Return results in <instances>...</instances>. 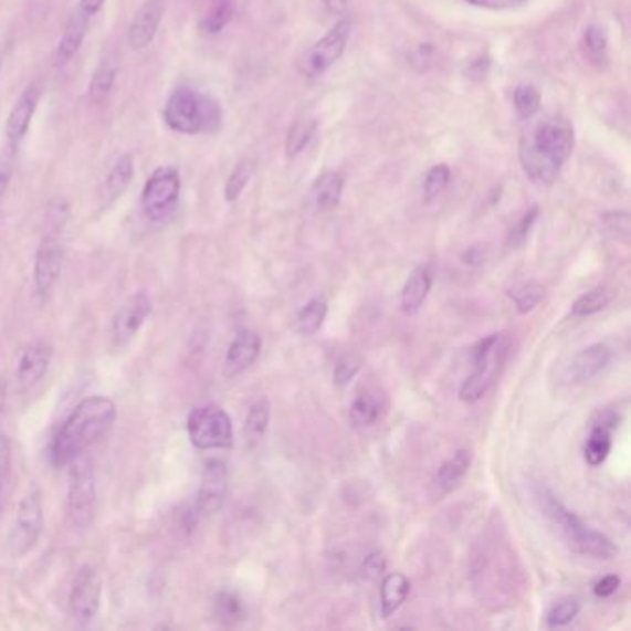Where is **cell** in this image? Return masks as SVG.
<instances>
[{"mask_svg": "<svg viewBox=\"0 0 631 631\" xmlns=\"http://www.w3.org/2000/svg\"><path fill=\"white\" fill-rule=\"evenodd\" d=\"M575 150V128L564 115H546L524 132L518 160L537 186H551Z\"/></svg>", "mask_w": 631, "mask_h": 631, "instance_id": "cell-1", "label": "cell"}, {"mask_svg": "<svg viewBox=\"0 0 631 631\" xmlns=\"http://www.w3.org/2000/svg\"><path fill=\"white\" fill-rule=\"evenodd\" d=\"M117 419L115 402L103 395L82 399L65 419L52 441L51 455L56 465H67L76 455L84 454L92 444L114 427Z\"/></svg>", "mask_w": 631, "mask_h": 631, "instance_id": "cell-2", "label": "cell"}, {"mask_svg": "<svg viewBox=\"0 0 631 631\" xmlns=\"http://www.w3.org/2000/svg\"><path fill=\"white\" fill-rule=\"evenodd\" d=\"M534 501L540 515L558 532L570 550L592 559H611L619 554L613 540L570 512L548 485L540 482L534 485Z\"/></svg>", "mask_w": 631, "mask_h": 631, "instance_id": "cell-3", "label": "cell"}, {"mask_svg": "<svg viewBox=\"0 0 631 631\" xmlns=\"http://www.w3.org/2000/svg\"><path fill=\"white\" fill-rule=\"evenodd\" d=\"M221 108L213 98L191 87H178L164 108L166 125L183 136H199L221 125Z\"/></svg>", "mask_w": 631, "mask_h": 631, "instance_id": "cell-4", "label": "cell"}, {"mask_svg": "<svg viewBox=\"0 0 631 631\" xmlns=\"http://www.w3.org/2000/svg\"><path fill=\"white\" fill-rule=\"evenodd\" d=\"M507 339L502 334L485 337L472 350V375L463 381L460 389L461 402L476 404L484 399L496 378L501 376L507 358Z\"/></svg>", "mask_w": 631, "mask_h": 631, "instance_id": "cell-5", "label": "cell"}, {"mask_svg": "<svg viewBox=\"0 0 631 631\" xmlns=\"http://www.w3.org/2000/svg\"><path fill=\"white\" fill-rule=\"evenodd\" d=\"M69 517L76 528L86 529L97 512V478L86 452L69 461Z\"/></svg>", "mask_w": 631, "mask_h": 631, "instance_id": "cell-6", "label": "cell"}, {"mask_svg": "<svg viewBox=\"0 0 631 631\" xmlns=\"http://www.w3.org/2000/svg\"><path fill=\"white\" fill-rule=\"evenodd\" d=\"M45 526L43 496L38 485L32 484L19 502L12 528L8 532V551L13 558H23L35 548Z\"/></svg>", "mask_w": 631, "mask_h": 631, "instance_id": "cell-7", "label": "cell"}, {"mask_svg": "<svg viewBox=\"0 0 631 631\" xmlns=\"http://www.w3.org/2000/svg\"><path fill=\"white\" fill-rule=\"evenodd\" d=\"M188 433L199 450L230 449L233 444L232 419L217 404L194 408L188 417Z\"/></svg>", "mask_w": 631, "mask_h": 631, "instance_id": "cell-8", "label": "cell"}, {"mask_svg": "<svg viewBox=\"0 0 631 631\" xmlns=\"http://www.w3.org/2000/svg\"><path fill=\"white\" fill-rule=\"evenodd\" d=\"M348 40H350V21L343 19L302 54L298 62L301 73L307 78L323 76L334 63L341 60L347 51Z\"/></svg>", "mask_w": 631, "mask_h": 631, "instance_id": "cell-9", "label": "cell"}, {"mask_svg": "<svg viewBox=\"0 0 631 631\" xmlns=\"http://www.w3.org/2000/svg\"><path fill=\"white\" fill-rule=\"evenodd\" d=\"M180 191H182V180L175 167L166 166L156 169L148 177L141 191V208L145 215L150 221L166 219L175 210L180 199Z\"/></svg>", "mask_w": 631, "mask_h": 631, "instance_id": "cell-10", "label": "cell"}, {"mask_svg": "<svg viewBox=\"0 0 631 631\" xmlns=\"http://www.w3.org/2000/svg\"><path fill=\"white\" fill-rule=\"evenodd\" d=\"M63 265L62 233H41L40 246L34 260L35 295L45 304L56 287Z\"/></svg>", "mask_w": 631, "mask_h": 631, "instance_id": "cell-11", "label": "cell"}, {"mask_svg": "<svg viewBox=\"0 0 631 631\" xmlns=\"http://www.w3.org/2000/svg\"><path fill=\"white\" fill-rule=\"evenodd\" d=\"M103 602V580L92 565H84L74 578L73 587L69 592V614L76 622H92L101 611Z\"/></svg>", "mask_w": 631, "mask_h": 631, "instance_id": "cell-12", "label": "cell"}, {"mask_svg": "<svg viewBox=\"0 0 631 631\" xmlns=\"http://www.w3.org/2000/svg\"><path fill=\"white\" fill-rule=\"evenodd\" d=\"M153 313V301L145 291H137L115 313L112 320V341L115 347H125L136 337L137 332L145 325L148 315Z\"/></svg>", "mask_w": 631, "mask_h": 631, "instance_id": "cell-13", "label": "cell"}, {"mask_svg": "<svg viewBox=\"0 0 631 631\" xmlns=\"http://www.w3.org/2000/svg\"><path fill=\"white\" fill-rule=\"evenodd\" d=\"M228 469L221 460H211L206 463L202 480H200L199 495H197V515L208 517L221 509L227 501Z\"/></svg>", "mask_w": 631, "mask_h": 631, "instance_id": "cell-14", "label": "cell"}, {"mask_svg": "<svg viewBox=\"0 0 631 631\" xmlns=\"http://www.w3.org/2000/svg\"><path fill=\"white\" fill-rule=\"evenodd\" d=\"M40 98V86H38V82H32V84H29L27 90L21 93L18 103L13 104V108L10 109L4 134H7L8 147L13 148V150H18L24 136L29 134L30 123L34 119Z\"/></svg>", "mask_w": 631, "mask_h": 631, "instance_id": "cell-15", "label": "cell"}, {"mask_svg": "<svg viewBox=\"0 0 631 631\" xmlns=\"http://www.w3.org/2000/svg\"><path fill=\"white\" fill-rule=\"evenodd\" d=\"M166 13V0H145L128 27V45L143 51L153 43Z\"/></svg>", "mask_w": 631, "mask_h": 631, "instance_id": "cell-16", "label": "cell"}, {"mask_svg": "<svg viewBox=\"0 0 631 631\" xmlns=\"http://www.w3.org/2000/svg\"><path fill=\"white\" fill-rule=\"evenodd\" d=\"M613 353L608 345L597 343L591 347L583 348L581 353L576 354L575 358L570 359V364L565 369V381L569 386H578V383H586L592 380L595 376L600 375L611 364Z\"/></svg>", "mask_w": 631, "mask_h": 631, "instance_id": "cell-17", "label": "cell"}, {"mask_svg": "<svg viewBox=\"0 0 631 631\" xmlns=\"http://www.w3.org/2000/svg\"><path fill=\"white\" fill-rule=\"evenodd\" d=\"M52 356H54V348L51 343L40 341L30 343L29 347L24 348L18 364V380L24 389L38 386L46 370L51 367Z\"/></svg>", "mask_w": 631, "mask_h": 631, "instance_id": "cell-18", "label": "cell"}, {"mask_svg": "<svg viewBox=\"0 0 631 631\" xmlns=\"http://www.w3.org/2000/svg\"><path fill=\"white\" fill-rule=\"evenodd\" d=\"M262 353V339L256 332L243 330L233 337L224 358V375L227 378H235L245 372L251 365L256 364Z\"/></svg>", "mask_w": 631, "mask_h": 631, "instance_id": "cell-19", "label": "cell"}, {"mask_svg": "<svg viewBox=\"0 0 631 631\" xmlns=\"http://www.w3.org/2000/svg\"><path fill=\"white\" fill-rule=\"evenodd\" d=\"M87 27H90V18L81 10L67 19L60 43H57V65H65V63L71 62L76 56V52L81 51L82 43L86 40Z\"/></svg>", "mask_w": 631, "mask_h": 631, "instance_id": "cell-20", "label": "cell"}, {"mask_svg": "<svg viewBox=\"0 0 631 631\" xmlns=\"http://www.w3.org/2000/svg\"><path fill=\"white\" fill-rule=\"evenodd\" d=\"M132 178H134V160L130 154H123L104 180L103 191H101L104 208H108L114 204L115 200L123 197L126 188L130 186Z\"/></svg>", "mask_w": 631, "mask_h": 631, "instance_id": "cell-21", "label": "cell"}, {"mask_svg": "<svg viewBox=\"0 0 631 631\" xmlns=\"http://www.w3.org/2000/svg\"><path fill=\"white\" fill-rule=\"evenodd\" d=\"M471 450H458L450 460L444 461L443 465L439 466L435 480H433L435 490H438L441 495L455 490V487L461 484V480L465 478L466 472L471 469Z\"/></svg>", "mask_w": 631, "mask_h": 631, "instance_id": "cell-22", "label": "cell"}, {"mask_svg": "<svg viewBox=\"0 0 631 631\" xmlns=\"http://www.w3.org/2000/svg\"><path fill=\"white\" fill-rule=\"evenodd\" d=\"M345 178L336 171H326L313 183V204L319 211L336 210L341 202Z\"/></svg>", "mask_w": 631, "mask_h": 631, "instance_id": "cell-23", "label": "cell"}, {"mask_svg": "<svg viewBox=\"0 0 631 631\" xmlns=\"http://www.w3.org/2000/svg\"><path fill=\"white\" fill-rule=\"evenodd\" d=\"M410 580L402 572H391L383 576L380 587L381 617L389 619L391 614L399 611L400 606L406 602L410 595Z\"/></svg>", "mask_w": 631, "mask_h": 631, "instance_id": "cell-24", "label": "cell"}, {"mask_svg": "<svg viewBox=\"0 0 631 631\" xmlns=\"http://www.w3.org/2000/svg\"><path fill=\"white\" fill-rule=\"evenodd\" d=\"M432 290V273L428 267H417L406 280L402 290V309L406 313H417L428 298V293Z\"/></svg>", "mask_w": 631, "mask_h": 631, "instance_id": "cell-25", "label": "cell"}, {"mask_svg": "<svg viewBox=\"0 0 631 631\" xmlns=\"http://www.w3.org/2000/svg\"><path fill=\"white\" fill-rule=\"evenodd\" d=\"M381 411H383V404H381L380 397H376V392H361L350 404L348 417H350L353 427L369 428L380 421Z\"/></svg>", "mask_w": 631, "mask_h": 631, "instance_id": "cell-26", "label": "cell"}, {"mask_svg": "<svg viewBox=\"0 0 631 631\" xmlns=\"http://www.w3.org/2000/svg\"><path fill=\"white\" fill-rule=\"evenodd\" d=\"M611 432H613V428L603 424V422H598L591 428V433L587 438L586 450H583L589 465L600 466L603 461L608 460L611 446H613Z\"/></svg>", "mask_w": 631, "mask_h": 631, "instance_id": "cell-27", "label": "cell"}, {"mask_svg": "<svg viewBox=\"0 0 631 631\" xmlns=\"http://www.w3.org/2000/svg\"><path fill=\"white\" fill-rule=\"evenodd\" d=\"M328 302L323 296H315L302 307L296 317V330L304 337H312L325 325Z\"/></svg>", "mask_w": 631, "mask_h": 631, "instance_id": "cell-28", "label": "cell"}, {"mask_svg": "<svg viewBox=\"0 0 631 631\" xmlns=\"http://www.w3.org/2000/svg\"><path fill=\"white\" fill-rule=\"evenodd\" d=\"M115 76H117V69H115L114 63L109 60H103L98 63V67L95 69L92 81H90V87H87L90 103L98 106L109 97V93L115 86Z\"/></svg>", "mask_w": 631, "mask_h": 631, "instance_id": "cell-29", "label": "cell"}, {"mask_svg": "<svg viewBox=\"0 0 631 631\" xmlns=\"http://www.w3.org/2000/svg\"><path fill=\"white\" fill-rule=\"evenodd\" d=\"M233 0H210L200 19V30L208 35L221 34L233 18Z\"/></svg>", "mask_w": 631, "mask_h": 631, "instance_id": "cell-30", "label": "cell"}, {"mask_svg": "<svg viewBox=\"0 0 631 631\" xmlns=\"http://www.w3.org/2000/svg\"><path fill=\"white\" fill-rule=\"evenodd\" d=\"M269 422H271V406H269L267 399H257L249 408L245 427H243V433H245L249 444H256L262 441L263 435L267 433Z\"/></svg>", "mask_w": 631, "mask_h": 631, "instance_id": "cell-31", "label": "cell"}, {"mask_svg": "<svg viewBox=\"0 0 631 631\" xmlns=\"http://www.w3.org/2000/svg\"><path fill=\"white\" fill-rule=\"evenodd\" d=\"M317 132V120L315 119H301L296 120L295 125L291 126L285 137V154L287 158H296L298 154L306 150L307 145L312 143Z\"/></svg>", "mask_w": 631, "mask_h": 631, "instance_id": "cell-32", "label": "cell"}, {"mask_svg": "<svg viewBox=\"0 0 631 631\" xmlns=\"http://www.w3.org/2000/svg\"><path fill=\"white\" fill-rule=\"evenodd\" d=\"M213 614L224 625L238 624L245 617V606L238 595L230 591L219 592L213 602Z\"/></svg>", "mask_w": 631, "mask_h": 631, "instance_id": "cell-33", "label": "cell"}, {"mask_svg": "<svg viewBox=\"0 0 631 631\" xmlns=\"http://www.w3.org/2000/svg\"><path fill=\"white\" fill-rule=\"evenodd\" d=\"M611 301H613V293L608 287H595L572 304L570 313L572 317H591L595 313L606 309Z\"/></svg>", "mask_w": 631, "mask_h": 631, "instance_id": "cell-34", "label": "cell"}, {"mask_svg": "<svg viewBox=\"0 0 631 631\" xmlns=\"http://www.w3.org/2000/svg\"><path fill=\"white\" fill-rule=\"evenodd\" d=\"M513 103L517 109L518 117L529 120L539 114L540 109V92L532 84H520L513 93Z\"/></svg>", "mask_w": 631, "mask_h": 631, "instance_id": "cell-35", "label": "cell"}, {"mask_svg": "<svg viewBox=\"0 0 631 631\" xmlns=\"http://www.w3.org/2000/svg\"><path fill=\"white\" fill-rule=\"evenodd\" d=\"M252 175H254L252 161L243 160L233 167V171L228 177L227 186H224V199H227V202H235V200L240 199L246 186L251 182Z\"/></svg>", "mask_w": 631, "mask_h": 631, "instance_id": "cell-36", "label": "cell"}, {"mask_svg": "<svg viewBox=\"0 0 631 631\" xmlns=\"http://www.w3.org/2000/svg\"><path fill=\"white\" fill-rule=\"evenodd\" d=\"M512 301L515 302V307L520 315L532 312L535 307L539 306V302L545 298V287L535 282L518 285L509 293Z\"/></svg>", "mask_w": 631, "mask_h": 631, "instance_id": "cell-37", "label": "cell"}, {"mask_svg": "<svg viewBox=\"0 0 631 631\" xmlns=\"http://www.w3.org/2000/svg\"><path fill=\"white\" fill-rule=\"evenodd\" d=\"M581 602L576 597H567L559 600L558 603L551 606L550 611L546 614V624L550 628H561L576 619V614L580 613Z\"/></svg>", "mask_w": 631, "mask_h": 631, "instance_id": "cell-38", "label": "cell"}, {"mask_svg": "<svg viewBox=\"0 0 631 631\" xmlns=\"http://www.w3.org/2000/svg\"><path fill=\"white\" fill-rule=\"evenodd\" d=\"M450 178H452V172H450V167L444 166V164L433 166L428 171L427 178H424V186H422L427 202H432V200L438 199L439 194L444 193V189L449 188Z\"/></svg>", "mask_w": 631, "mask_h": 631, "instance_id": "cell-39", "label": "cell"}, {"mask_svg": "<svg viewBox=\"0 0 631 631\" xmlns=\"http://www.w3.org/2000/svg\"><path fill=\"white\" fill-rule=\"evenodd\" d=\"M69 211H71V208H69V202L63 197L52 199L49 206H46L43 232L63 233L69 221Z\"/></svg>", "mask_w": 631, "mask_h": 631, "instance_id": "cell-40", "label": "cell"}, {"mask_svg": "<svg viewBox=\"0 0 631 631\" xmlns=\"http://www.w3.org/2000/svg\"><path fill=\"white\" fill-rule=\"evenodd\" d=\"M539 217V208H532V210L526 211L520 221L512 228L509 232V238H507V246L509 249H520V246L528 240L529 232L534 228L535 221Z\"/></svg>", "mask_w": 631, "mask_h": 631, "instance_id": "cell-41", "label": "cell"}, {"mask_svg": "<svg viewBox=\"0 0 631 631\" xmlns=\"http://www.w3.org/2000/svg\"><path fill=\"white\" fill-rule=\"evenodd\" d=\"M359 369H361V358H358L356 354L343 356V358L337 361L336 369H334V381H336V386H348V383L358 376Z\"/></svg>", "mask_w": 631, "mask_h": 631, "instance_id": "cell-42", "label": "cell"}, {"mask_svg": "<svg viewBox=\"0 0 631 631\" xmlns=\"http://www.w3.org/2000/svg\"><path fill=\"white\" fill-rule=\"evenodd\" d=\"M12 472V441L7 433H0V498Z\"/></svg>", "mask_w": 631, "mask_h": 631, "instance_id": "cell-43", "label": "cell"}, {"mask_svg": "<svg viewBox=\"0 0 631 631\" xmlns=\"http://www.w3.org/2000/svg\"><path fill=\"white\" fill-rule=\"evenodd\" d=\"M13 148L8 147L7 150H0V200L4 199L10 182L13 177V158H15Z\"/></svg>", "mask_w": 631, "mask_h": 631, "instance_id": "cell-44", "label": "cell"}, {"mask_svg": "<svg viewBox=\"0 0 631 631\" xmlns=\"http://www.w3.org/2000/svg\"><path fill=\"white\" fill-rule=\"evenodd\" d=\"M583 41H586L587 51L591 52L595 57H602L608 52V40H606L602 30L597 29V27H589L586 30Z\"/></svg>", "mask_w": 631, "mask_h": 631, "instance_id": "cell-45", "label": "cell"}, {"mask_svg": "<svg viewBox=\"0 0 631 631\" xmlns=\"http://www.w3.org/2000/svg\"><path fill=\"white\" fill-rule=\"evenodd\" d=\"M387 559L381 551H372L364 561L365 575L369 578H380L386 572Z\"/></svg>", "mask_w": 631, "mask_h": 631, "instance_id": "cell-46", "label": "cell"}, {"mask_svg": "<svg viewBox=\"0 0 631 631\" xmlns=\"http://www.w3.org/2000/svg\"><path fill=\"white\" fill-rule=\"evenodd\" d=\"M620 587V578L617 575H609L603 576L600 580L595 583L592 587V591L597 595L598 598H608L614 592L619 591Z\"/></svg>", "mask_w": 631, "mask_h": 631, "instance_id": "cell-47", "label": "cell"}, {"mask_svg": "<svg viewBox=\"0 0 631 631\" xmlns=\"http://www.w3.org/2000/svg\"><path fill=\"white\" fill-rule=\"evenodd\" d=\"M471 7L485 8V10H509L523 4L524 0H465Z\"/></svg>", "mask_w": 631, "mask_h": 631, "instance_id": "cell-48", "label": "cell"}, {"mask_svg": "<svg viewBox=\"0 0 631 631\" xmlns=\"http://www.w3.org/2000/svg\"><path fill=\"white\" fill-rule=\"evenodd\" d=\"M104 4H106V0H81V8H78V10L92 19L103 10Z\"/></svg>", "mask_w": 631, "mask_h": 631, "instance_id": "cell-49", "label": "cell"}, {"mask_svg": "<svg viewBox=\"0 0 631 631\" xmlns=\"http://www.w3.org/2000/svg\"><path fill=\"white\" fill-rule=\"evenodd\" d=\"M323 4L332 15H341L347 10L348 0H323Z\"/></svg>", "mask_w": 631, "mask_h": 631, "instance_id": "cell-50", "label": "cell"}, {"mask_svg": "<svg viewBox=\"0 0 631 631\" xmlns=\"http://www.w3.org/2000/svg\"><path fill=\"white\" fill-rule=\"evenodd\" d=\"M8 399V386L4 376H0V417L4 413V408H7Z\"/></svg>", "mask_w": 631, "mask_h": 631, "instance_id": "cell-51", "label": "cell"}, {"mask_svg": "<svg viewBox=\"0 0 631 631\" xmlns=\"http://www.w3.org/2000/svg\"><path fill=\"white\" fill-rule=\"evenodd\" d=\"M0 69H2V46H0Z\"/></svg>", "mask_w": 631, "mask_h": 631, "instance_id": "cell-52", "label": "cell"}]
</instances>
